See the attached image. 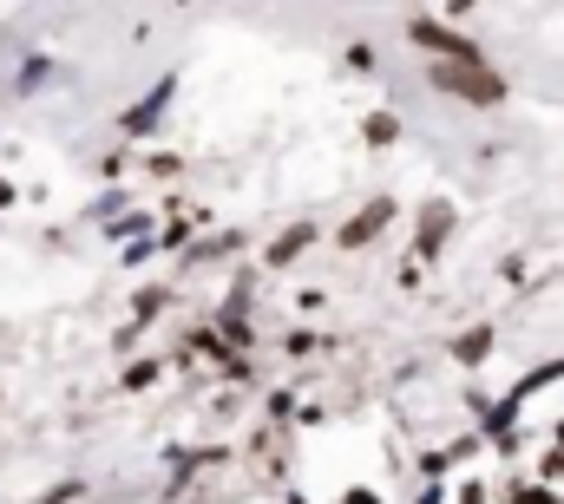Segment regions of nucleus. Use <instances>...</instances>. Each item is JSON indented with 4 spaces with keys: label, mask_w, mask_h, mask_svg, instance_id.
<instances>
[{
    "label": "nucleus",
    "mask_w": 564,
    "mask_h": 504,
    "mask_svg": "<svg viewBox=\"0 0 564 504\" xmlns=\"http://www.w3.org/2000/svg\"><path fill=\"white\" fill-rule=\"evenodd\" d=\"M434 85L440 92H460L467 105H499L506 98L499 72H486V66H434Z\"/></svg>",
    "instance_id": "1"
},
{
    "label": "nucleus",
    "mask_w": 564,
    "mask_h": 504,
    "mask_svg": "<svg viewBox=\"0 0 564 504\" xmlns=\"http://www.w3.org/2000/svg\"><path fill=\"white\" fill-rule=\"evenodd\" d=\"M486 348H493V335H486V328H480V335H467V341H460V348H453V354H460V361H480V354H486Z\"/></svg>",
    "instance_id": "4"
},
{
    "label": "nucleus",
    "mask_w": 564,
    "mask_h": 504,
    "mask_svg": "<svg viewBox=\"0 0 564 504\" xmlns=\"http://www.w3.org/2000/svg\"><path fill=\"white\" fill-rule=\"evenodd\" d=\"M309 236H315V230H289V236H276V243H269V262H296V249H302Z\"/></svg>",
    "instance_id": "3"
},
{
    "label": "nucleus",
    "mask_w": 564,
    "mask_h": 504,
    "mask_svg": "<svg viewBox=\"0 0 564 504\" xmlns=\"http://www.w3.org/2000/svg\"><path fill=\"white\" fill-rule=\"evenodd\" d=\"M519 504H559V499H539V492H526V499H519Z\"/></svg>",
    "instance_id": "5"
},
{
    "label": "nucleus",
    "mask_w": 564,
    "mask_h": 504,
    "mask_svg": "<svg viewBox=\"0 0 564 504\" xmlns=\"http://www.w3.org/2000/svg\"><path fill=\"white\" fill-rule=\"evenodd\" d=\"M388 216H394V203H368V210L342 230V249H361L368 236H381V230H388Z\"/></svg>",
    "instance_id": "2"
}]
</instances>
